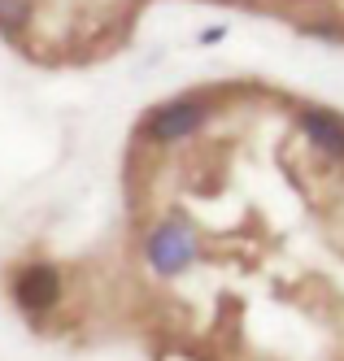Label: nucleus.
I'll use <instances>...</instances> for the list:
<instances>
[{
    "label": "nucleus",
    "mask_w": 344,
    "mask_h": 361,
    "mask_svg": "<svg viewBox=\"0 0 344 361\" xmlns=\"http://www.w3.org/2000/svg\"><path fill=\"white\" fill-rule=\"evenodd\" d=\"M13 296L22 309H31V314H44V309L61 296V279L52 266H26L13 283Z\"/></svg>",
    "instance_id": "7ed1b4c3"
},
{
    "label": "nucleus",
    "mask_w": 344,
    "mask_h": 361,
    "mask_svg": "<svg viewBox=\"0 0 344 361\" xmlns=\"http://www.w3.org/2000/svg\"><path fill=\"white\" fill-rule=\"evenodd\" d=\"M31 18V0H0V31L5 35H18Z\"/></svg>",
    "instance_id": "39448f33"
},
{
    "label": "nucleus",
    "mask_w": 344,
    "mask_h": 361,
    "mask_svg": "<svg viewBox=\"0 0 344 361\" xmlns=\"http://www.w3.org/2000/svg\"><path fill=\"white\" fill-rule=\"evenodd\" d=\"M201 126H205V105H201V100H174V105H166V109L153 114L148 135L162 140V144H170V140H183V135L201 131Z\"/></svg>",
    "instance_id": "f03ea898"
},
{
    "label": "nucleus",
    "mask_w": 344,
    "mask_h": 361,
    "mask_svg": "<svg viewBox=\"0 0 344 361\" xmlns=\"http://www.w3.org/2000/svg\"><path fill=\"white\" fill-rule=\"evenodd\" d=\"M196 257V244H192V231L183 222H162L148 235V262L162 270V274H179L188 270Z\"/></svg>",
    "instance_id": "f257e3e1"
},
{
    "label": "nucleus",
    "mask_w": 344,
    "mask_h": 361,
    "mask_svg": "<svg viewBox=\"0 0 344 361\" xmlns=\"http://www.w3.org/2000/svg\"><path fill=\"white\" fill-rule=\"evenodd\" d=\"M301 126H305V135L319 144L327 157H344V122L340 118L309 109V114H301Z\"/></svg>",
    "instance_id": "20e7f679"
}]
</instances>
